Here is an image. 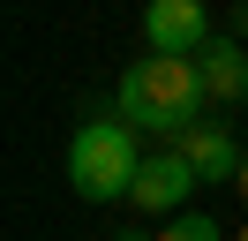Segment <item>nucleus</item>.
Wrapping results in <instances>:
<instances>
[{
	"label": "nucleus",
	"instance_id": "f257e3e1",
	"mask_svg": "<svg viewBox=\"0 0 248 241\" xmlns=\"http://www.w3.org/2000/svg\"><path fill=\"white\" fill-rule=\"evenodd\" d=\"M211 113V98H203V75L196 60H136V68L121 75V90H113V120H128L136 136H158V143H181L196 120Z\"/></svg>",
	"mask_w": 248,
	"mask_h": 241
},
{
	"label": "nucleus",
	"instance_id": "f03ea898",
	"mask_svg": "<svg viewBox=\"0 0 248 241\" xmlns=\"http://www.w3.org/2000/svg\"><path fill=\"white\" fill-rule=\"evenodd\" d=\"M143 173V151H136V128L128 120H83L76 143H68V181H76L83 204H128Z\"/></svg>",
	"mask_w": 248,
	"mask_h": 241
},
{
	"label": "nucleus",
	"instance_id": "7ed1b4c3",
	"mask_svg": "<svg viewBox=\"0 0 248 241\" xmlns=\"http://www.w3.org/2000/svg\"><path fill=\"white\" fill-rule=\"evenodd\" d=\"M196 189H203V181H196V166L181 158V143H158L151 158H143V173H136V189H128V204L151 211V219H181V204H188Z\"/></svg>",
	"mask_w": 248,
	"mask_h": 241
},
{
	"label": "nucleus",
	"instance_id": "20e7f679",
	"mask_svg": "<svg viewBox=\"0 0 248 241\" xmlns=\"http://www.w3.org/2000/svg\"><path fill=\"white\" fill-rule=\"evenodd\" d=\"M211 15H203V0H151L143 8V45L166 60H196L203 45H211Z\"/></svg>",
	"mask_w": 248,
	"mask_h": 241
},
{
	"label": "nucleus",
	"instance_id": "39448f33",
	"mask_svg": "<svg viewBox=\"0 0 248 241\" xmlns=\"http://www.w3.org/2000/svg\"><path fill=\"white\" fill-rule=\"evenodd\" d=\"M196 75H203V98H211V113L248 105V45H241V38H226V30H218V38L196 53Z\"/></svg>",
	"mask_w": 248,
	"mask_h": 241
},
{
	"label": "nucleus",
	"instance_id": "423d86ee",
	"mask_svg": "<svg viewBox=\"0 0 248 241\" xmlns=\"http://www.w3.org/2000/svg\"><path fill=\"white\" fill-rule=\"evenodd\" d=\"M181 158L196 166V181H241V158H248V151L233 143V128H226V120H211V113H203L196 128L181 136Z\"/></svg>",
	"mask_w": 248,
	"mask_h": 241
},
{
	"label": "nucleus",
	"instance_id": "0eeeda50",
	"mask_svg": "<svg viewBox=\"0 0 248 241\" xmlns=\"http://www.w3.org/2000/svg\"><path fill=\"white\" fill-rule=\"evenodd\" d=\"M158 241H226V226L203 219V211H181V219H166V234Z\"/></svg>",
	"mask_w": 248,
	"mask_h": 241
},
{
	"label": "nucleus",
	"instance_id": "6e6552de",
	"mask_svg": "<svg viewBox=\"0 0 248 241\" xmlns=\"http://www.w3.org/2000/svg\"><path fill=\"white\" fill-rule=\"evenodd\" d=\"M226 38H241V45H248V0H241V8H226Z\"/></svg>",
	"mask_w": 248,
	"mask_h": 241
},
{
	"label": "nucleus",
	"instance_id": "1a4fd4ad",
	"mask_svg": "<svg viewBox=\"0 0 248 241\" xmlns=\"http://www.w3.org/2000/svg\"><path fill=\"white\" fill-rule=\"evenodd\" d=\"M113 241H158V234H143V226H121V234H113Z\"/></svg>",
	"mask_w": 248,
	"mask_h": 241
},
{
	"label": "nucleus",
	"instance_id": "9d476101",
	"mask_svg": "<svg viewBox=\"0 0 248 241\" xmlns=\"http://www.w3.org/2000/svg\"><path fill=\"white\" fill-rule=\"evenodd\" d=\"M233 189H241V204H248V158H241V181H233Z\"/></svg>",
	"mask_w": 248,
	"mask_h": 241
},
{
	"label": "nucleus",
	"instance_id": "9b49d317",
	"mask_svg": "<svg viewBox=\"0 0 248 241\" xmlns=\"http://www.w3.org/2000/svg\"><path fill=\"white\" fill-rule=\"evenodd\" d=\"M233 241H248V226H241V234H233Z\"/></svg>",
	"mask_w": 248,
	"mask_h": 241
}]
</instances>
